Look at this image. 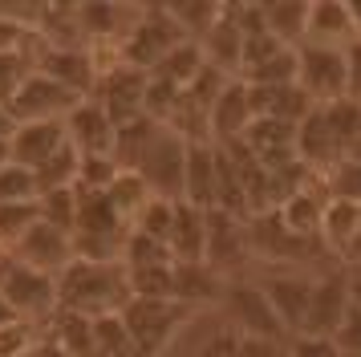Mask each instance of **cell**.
<instances>
[{
  "label": "cell",
  "instance_id": "obj_11",
  "mask_svg": "<svg viewBox=\"0 0 361 357\" xmlns=\"http://www.w3.org/2000/svg\"><path fill=\"white\" fill-rule=\"evenodd\" d=\"M13 260L25 264V268H33V272L61 276L78 260V252H73V236L69 231H61V227H53L41 219V224H33L13 243Z\"/></svg>",
  "mask_w": 361,
  "mask_h": 357
},
{
  "label": "cell",
  "instance_id": "obj_17",
  "mask_svg": "<svg viewBox=\"0 0 361 357\" xmlns=\"http://www.w3.org/2000/svg\"><path fill=\"white\" fill-rule=\"evenodd\" d=\"M69 146L66 122H25V126L13 130L8 138V155L17 167L25 171H41L49 159H57L61 150Z\"/></svg>",
  "mask_w": 361,
  "mask_h": 357
},
{
  "label": "cell",
  "instance_id": "obj_21",
  "mask_svg": "<svg viewBox=\"0 0 361 357\" xmlns=\"http://www.w3.org/2000/svg\"><path fill=\"white\" fill-rule=\"evenodd\" d=\"M199 49H203V61L207 65H215L228 78H240V25H235V4H224V16L199 41Z\"/></svg>",
  "mask_w": 361,
  "mask_h": 357
},
{
  "label": "cell",
  "instance_id": "obj_32",
  "mask_svg": "<svg viewBox=\"0 0 361 357\" xmlns=\"http://www.w3.org/2000/svg\"><path fill=\"white\" fill-rule=\"evenodd\" d=\"M33 224H41V203H4L0 207V240L8 243V248Z\"/></svg>",
  "mask_w": 361,
  "mask_h": 357
},
{
  "label": "cell",
  "instance_id": "obj_8",
  "mask_svg": "<svg viewBox=\"0 0 361 357\" xmlns=\"http://www.w3.org/2000/svg\"><path fill=\"white\" fill-rule=\"evenodd\" d=\"M345 49H321V45H300L296 49V85L309 94L312 106H329L345 97Z\"/></svg>",
  "mask_w": 361,
  "mask_h": 357
},
{
  "label": "cell",
  "instance_id": "obj_43",
  "mask_svg": "<svg viewBox=\"0 0 361 357\" xmlns=\"http://www.w3.org/2000/svg\"><path fill=\"white\" fill-rule=\"evenodd\" d=\"M4 162H13V155H8V138H0V167Z\"/></svg>",
  "mask_w": 361,
  "mask_h": 357
},
{
  "label": "cell",
  "instance_id": "obj_6",
  "mask_svg": "<svg viewBox=\"0 0 361 357\" xmlns=\"http://www.w3.org/2000/svg\"><path fill=\"white\" fill-rule=\"evenodd\" d=\"M183 159H187V143L171 126H159L147 146V155L138 159L134 171L142 175L150 195L183 203Z\"/></svg>",
  "mask_w": 361,
  "mask_h": 357
},
{
  "label": "cell",
  "instance_id": "obj_16",
  "mask_svg": "<svg viewBox=\"0 0 361 357\" xmlns=\"http://www.w3.org/2000/svg\"><path fill=\"white\" fill-rule=\"evenodd\" d=\"M256 122V110H252V90H247L240 78H231L224 85V94L215 97L212 114H207V134L212 143H240L247 134V126Z\"/></svg>",
  "mask_w": 361,
  "mask_h": 357
},
{
  "label": "cell",
  "instance_id": "obj_3",
  "mask_svg": "<svg viewBox=\"0 0 361 357\" xmlns=\"http://www.w3.org/2000/svg\"><path fill=\"white\" fill-rule=\"evenodd\" d=\"M191 308L179 301H147V296H130V305L118 317L126 325V337L134 345V357H159L166 341L179 333V325L187 321Z\"/></svg>",
  "mask_w": 361,
  "mask_h": 357
},
{
  "label": "cell",
  "instance_id": "obj_13",
  "mask_svg": "<svg viewBox=\"0 0 361 357\" xmlns=\"http://www.w3.org/2000/svg\"><path fill=\"white\" fill-rule=\"evenodd\" d=\"M260 289L272 301V308H276L284 333L288 337L300 333L305 329V313H309V296H312V276H305L300 268H276L272 276L260 280Z\"/></svg>",
  "mask_w": 361,
  "mask_h": 357
},
{
  "label": "cell",
  "instance_id": "obj_19",
  "mask_svg": "<svg viewBox=\"0 0 361 357\" xmlns=\"http://www.w3.org/2000/svg\"><path fill=\"white\" fill-rule=\"evenodd\" d=\"M166 252L175 264H199L207 260V211L191 203H175V224L166 236Z\"/></svg>",
  "mask_w": 361,
  "mask_h": 357
},
{
  "label": "cell",
  "instance_id": "obj_33",
  "mask_svg": "<svg viewBox=\"0 0 361 357\" xmlns=\"http://www.w3.org/2000/svg\"><path fill=\"white\" fill-rule=\"evenodd\" d=\"M329 195L333 199H349L361 207V162L341 159L333 171H329Z\"/></svg>",
  "mask_w": 361,
  "mask_h": 357
},
{
  "label": "cell",
  "instance_id": "obj_5",
  "mask_svg": "<svg viewBox=\"0 0 361 357\" xmlns=\"http://www.w3.org/2000/svg\"><path fill=\"white\" fill-rule=\"evenodd\" d=\"M187 37L183 29L175 25V16L166 13V8H142L138 16V25L126 32V41H122V61L130 65V69H142L150 73L154 65L163 61L171 49H179Z\"/></svg>",
  "mask_w": 361,
  "mask_h": 357
},
{
  "label": "cell",
  "instance_id": "obj_26",
  "mask_svg": "<svg viewBox=\"0 0 361 357\" xmlns=\"http://www.w3.org/2000/svg\"><path fill=\"white\" fill-rule=\"evenodd\" d=\"M102 195L110 199V207H114L126 224H134V215L147 207V199H150L142 175H138V171H122V167H118V175L110 178V187H106Z\"/></svg>",
  "mask_w": 361,
  "mask_h": 357
},
{
  "label": "cell",
  "instance_id": "obj_10",
  "mask_svg": "<svg viewBox=\"0 0 361 357\" xmlns=\"http://www.w3.org/2000/svg\"><path fill=\"white\" fill-rule=\"evenodd\" d=\"M349 308H353L349 268H329V272L312 276V296H309V313H305V329H300V333L333 337V333L341 329Z\"/></svg>",
  "mask_w": 361,
  "mask_h": 357
},
{
  "label": "cell",
  "instance_id": "obj_29",
  "mask_svg": "<svg viewBox=\"0 0 361 357\" xmlns=\"http://www.w3.org/2000/svg\"><path fill=\"white\" fill-rule=\"evenodd\" d=\"M166 13L175 16V25L183 29V37L187 41H203L207 32H212V25L224 16V4H171Z\"/></svg>",
  "mask_w": 361,
  "mask_h": 357
},
{
  "label": "cell",
  "instance_id": "obj_4",
  "mask_svg": "<svg viewBox=\"0 0 361 357\" xmlns=\"http://www.w3.org/2000/svg\"><path fill=\"white\" fill-rule=\"evenodd\" d=\"M0 296H4V305L13 308L17 321L41 325V321L57 317V276L33 272V268H25L17 260L8 264V272L0 280Z\"/></svg>",
  "mask_w": 361,
  "mask_h": 357
},
{
  "label": "cell",
  "instance_id": "obj_25",
  "mask_svg": "<svg viewBox=\"0 0 361 357\" xmlns=\"http://www.w3.org/2000/svg\"><path fill=\"white\" fill-rule=\"evenodd\" d=\"M203 65H207V61H203V49H199L195 41H183L179 49H171L163 61L150 69V78L166 81L171 90H179V94H183V90H187V85L203 73Z\"/></svg>",
  "mask_w": 361,
  "mask_h": 357
},
{
  "label": "cell",
  "instance_id": "obj_14",
  "mask_svg": "<svg viewBox=\"0 0 361 357\" xmlns=\"http://www.w3.org/2000/svg\"><path fill=\"white\" fill-rule=\"evenodd\" d=\"M247 256H252L247 252V219L212 207L207 211V264L219 276H235V268Z\"/></svg>",
  "mask_w": 361,
  "mask_h": 357
},
{
  "label": "cell",
  "instance_id": "obj_20",
  "mask_svg": "<svg viewBox=\"0 0 361 357\" xmlns=\"http://www.w3.org/2000/svg\"><path fill=\"white\" fill-rule=\"evenodd\" d=\"M361 236V207L349 203V199H325V211H321V231H317V243L325 248L329 256H345L349 243Z\"/></svg>",
  "mask_w": 361,
  "mask_h": 357
},
{
  "label": "cell",
  "instance_id": "obj_42",
  "mask_svg": "<svg viewBox=\"0 0 361 357\" xmlns=\"http://www.w3.org/2000/svg\"><path fill=\"white\" fill-rule=\"evenodd\" d=\"M8 321H17V317H13V308L4 305V296H0V329H4Z\"/></svg>",
  "mask_w": 361,
  "mask_h": 357
},
{
  "label": "cell",
  "instance_id": "obj_18",
  "mask_svg": "<svg viewBox=\"0 0 361 357\" xmlns=\"http://www.w3.org/2000/svg\"><path fill=\"white\" fill-rule=\"evenodd\" d=\"M353 41H357V32H353V16H349V0H317V4H309L305 45L349 49Z\"/></svg>",
  "mask_w": 361,
  "mask_h": 357
},
{
  "label": "cell",
  "instance_id": "obj_12",
  "mask_svg": "<svg viewBox=\"0 0 361 357\" xmlns=\"http://www.w3.org/2000/svg\"><path fill=\"white\" fill-rule=\"evenodd\" d=\"M66 134L69 146L82 155V159H114V134L118 126L110 122V114L102 110L94 97H82L73 114L66 118Z\"/></svg>",
  "mask_w": 361,
  "mask_h": 357
},
{
  "label": "cell",
  "instance_id": "obj_9",
  "mask_svg": "<svg viewBox=\"0 0 361 357\" xmlns=\"http://www.w3.org/2000/svg\"><path fill=\"white\" fill-rule=\"evenodd\" d=\"M147 81H150V73L130 69V65H118V69H110V73L98 78L94 102L110 114L114 126L138 122V118H147Z\"/></svg>",
  "mask_w": 361,
  "mask_h": 357
},
{
  "label": "cell",
  "instance_id": "obj_27",
  "mask_svg": "<svg viewBox=\"0 0 361 357\" xmlns=\"http://www.w3.org/2000/svg\"><path fill=\"white\" fill-rule=\"evenodd\" d=\"M244 85H252V90H276V85H296V49H280V53H272L268 61L252 65L244 78Z\"/></svg>",
  "mask_w": 361,
  "mask_h": 357
},
{
  "label": "cell",
  "instance_id": "obj_23",
  "mask_svg": "<svg viewBox=\"0 0 361 357\" xmlns=\"http://www.w3.org/2000/svg\"><path fill=\"white\" fill-rule=\"evenodd\" d=\"M260 16H264V25H268V32H272L284 49L305 45V32H309V4H300V0L260 4Z\"/></svg>",
  "mask_w": 361,
  "mask_h": 357
},
{
  "label": "cell",
  "instance_id": "obj_2",
  "mask_svg": "<svg viewBox=\"0 0 361 357\" xmlns=\"http://www.w3.org/2000/svg\"><path fill=\"white\" fill-rule=\"evenodd\" d=\"M219 313L224 325H231L240 337H264V341H288L284 325H280L272 301L264 296L260 280H244V276H228L224 296H219Z\"/></svg>",
  "mask_w": 361,
  "mask_h": 357
},
{
  "label": "cell",
  "instance_id": "obj_40",
  "mask_svg": "<svg viewBox=\"0 0 361 357\" xmlns=\"http://www.w3.org/2000/svg\"><path fill=\"white\" fill-rule=\"evenodd\" d=\"M13 130H17L13 114H8V106H0V138H13Z\"/></svg>",
  "mask_w": 361,
  "mask_h": 357
},
{
  "label": "cell",
  "instance_id": "obj_35",
  "mask_svg": "<svg viewBox=\"0 0 361 357\" xmlns=\"http://www.w3.org/2000/svg\"><path fill=\"white\" fill-rule=\"evenodd\" d=\"M33 73V65L25 57V49L20 53H0V106H8V97L17 94V85Z\"/></svg>",
  "mask_w": 361,
  "mask_h": 357
},
{
  "label": "cell",
  "instance_id": "obj_38",
  "mask_svg": "<svg viewBox=\"0 0 361 357\" xmlns=\"http://www.w3.org/2000/svg\"><path fill=\"white\" fill-rule=\"evenodd\" d=\"M235 357H284V341H264V337H240Z\"/></svg>",
  "mask_w": 361,
  "mask_h": 357
},
{
  "label": "cell",
  "instance_id": "obj_22",
  "mask_svg": "<svg viewBox=\"0 0 361 357\" xmlns=\"http://www.w3.org/2000/svg\"><path fill=\"white\" fill-rule=\"evenodd\" d=\"M224 284H228V276H219L207 264V260H199V264H175V301L187 308L195 305H212L224 296Z\"/></svg>",
  "mask_w": 361,
  "mask_h": 357
},
{
  "label": "cell",
  "instance_id": "obj_15",
  "mask_svg": "<svg viewBox=\"0 0 361 357\" xmlns=\"http://www.w3.org/2000/svg\"><path fill=\"white\" fill-rule=\"evenodd\" d=\"M219 199V146L215 143H187L183 159V203L212 211Z\"/></svg>",
  "mask_w": 361,
  "mask_h": 357
},
{
  "label": "cell",
  "instance_id": "obj_28",
  "mask_svg": "<svg viewBox=\"0 0 361 357\" xmlns=\"http://www.w3.org/2000/svg\"><path fill=\"white\" fill-rule=\"evenodd\" d=\"M171 224H175V199H159V195H150L147 207L134 215L130 231H138V236H147V240H159L166 243V236H171Z\"/></svg>",
  "mask_w": 361,
  "mask_h": 357
},
{
  "label": "cell",
  "instance_id": "obj_44",
  "mask_svg": "<svg viewBox=\"0 0 361 357\" xmlns=\"http://www.w3.org/2000/svg\"><path fill=\"white\" fill-rule=\"evenodd\" d=\"M345 357H361V353H345Z\"/></svg>",
  "mask_w": 361,
  "mask_h": 357
},
{
  "label": "cell",
  "instance_id": "obj_1",
  "mask_svg": "<svg viewBox=\"0 0 361 357\" xmlns=\"http://www.w3.org/2000/svg\"><path fill=\"white\" fill-rule=\"evenodd\" d=\"M130 305V284L122 260L102 264V260H73L57 276V308L78 313V317H110Z\"/></svg>",
  "mask_w": 361,
  "mask_h": 357
},
{
  "label": "cell",
  "instance_id": "obj_24",
  "mask_svg": "<svg viewBox=\"0 0 361 357\" xmlns=\"http://www.w3.org/2000/svg\"><path fill=\"white\" fill-rule=\"evenodd\" d=\"M321 211H325V195L317 191H293L284 203L276 207L280 224L288 227L293 236H300V240H317V231H321Z\"/></svg>",
  "mask_w": 361,
  "mask_h": 357
},
{
  "label": "cell",
  "instance_id": "obj_34",
  "mask_svg": "<svg viewBox=\"0 0 361 357\" xmlns=\"http://www.w3.org/2000/svg\"><path fill=\"white\" fill-rule=\"evenodd\" d=\"M284 357H345L341 345L321 333H293L284 341Z\"/></svg>",
  "mask_w": 361,
  "mask_h": 357
},
{
  "label": "cell",
  "instance_id": "obj_37",
  "mask_svg": "<svg viewBox=\"0 0 361 357\" xmlns=\"http://www.w3.org/2000/svg\"><path fill=\"white\" fill-rule=\"evenodd\" d=\"M345 65H349V73H345V97L361 106V41H353V45L345 49Z\"/></svg>",
  "mask_w": 361,
  "mask_h": 357
},
{
  "label": "cell",
  "instance_id": "obj_7",
  "mask_svg": "<svg viewBox=\"0 0 361 357\" xmlns=\"http://www.w3.org/2000/svg\"><path fill=\"white\" fill-rule=\"evenodd\" d=\"M78 102L82 97L73 94V90H66L61 81H53L33 69L17 85V94L8 97V114H13L17 126H25V122H66Z\"/></svg>",
  "mask_w": 361,
  "mask_h": 357
},
{
  "label": "cell",
  "instance_id": "obj_39",
  "mask_svg": "<svg viewBox=\"0 0 361 357\" xmlns=\"http://www.w3.org/2000/svg\"><path fill=\"white\" fill-rule=\"evenodd\" d=\"M29 357H69V353L53 337H37V345L29 349Z\"/></svg>",
  "mask_w": 361,
  "mask_h": 357
},
{
  "label": "cell",
  "instance_id": "obj_41",
  "mask_svg": "<svg viewBox=\"0 0 361 357\" xmlns=\"http://www.w3.org/2000/svg\"><path fill=\"white\" fill-rule=\"evenodd\" d=\"M349 16H353V32L361 41V0H349Z\"/></svg>",
  "mask_w": 361,
  "mask_h": 357
},
{
  "label": "cell",
  "instance_id": "obj_30",
  "mask_svg": "<svg viewBox=\"0 0 361 357\" xmlns=\"http://www.w3.org/2000/svg\"><path fill=\"white\" fill-rule=\"evenodd\" d=\"M41 191H37V175L25 171L17 162H4L0 167V207L4 203H37Z\"/></svg>",
  "mask_w": 361,
  "mask_h": 357
},
{
  "label": "cell",
  "instance_id": "obj_36",
  "mask_svg": "<svg viewBox=\"0 0 361 357\" xmlns=\"http://www.w3.org/2000/svg\"><path fill=\"white\" fill-rule=\"evenodd\" d=\"M333 341L341 345V353H361V305H353L345 313V321L333 333Z\"/></svg>",
  "mask_w": 361,
  "mask_h": 357
},
{
  "label": "cell",
  "instance_id": "obj_31",
  "mask_svg": "<svg viewBox=\"0 0 361 357\" xmlns=\"http://www.w3.org/2000/svg\"><path fill=\"white\" fill-rule=\"evenodd\" d=\"M37 203H41V219H45V224L61 227V231H69V236H73V224H78V191H73V187L41 195Z\"/></svg>",
  "mask_w": 361,
  "mask_h": 357
}]
</instances>
